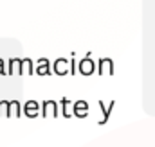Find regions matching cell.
Masks as SVG:
<instances>
[{
    "mask_svg": "<svg viewBox=\"0 0 155 147\" xmlns=\"http://www.w3.org/2000/svg\"><path fill=\"white\" fill-rule=\"evenodd\" d=\"M0 63H2V61H0Z\"/></svg>",
    "mask_w": 155,
    "mask_h": 147,
    "instance_id": "obj_1",
    "label": "cell"
}]
</instances>
